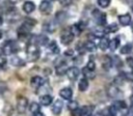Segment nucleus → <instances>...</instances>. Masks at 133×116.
Returning a JSON list of instances; mask_svg holds the SVG:
<instances>
[{
	"label": "nucleus",
	"mask_w": 133,
	"mask_h": 116,
	"mask_svg": "<svg viewBox=\"0 0 133 116\" xmlns=\"http://www.w3.org/2000/svg\"><path fill=\"white\" fill-rule=\"evenodd\" d=\"M19 51V47H18V44L15 41V40H6L2 46H1V52H2V55H11V54H15Z\"/></svg>",
	"instance_id": "nucleus-1"
},
{
	"label": "nucleus",
	"mask_w": 133,
	"mask_h": 116,
	"mask_svg": "<svg viewBox=\"0 0 133 116\" xmlns=\"http://www.w3.org/2000/svg\"><path fill=\"white\" fill-rule=\"evenodd\" d=\"M27 57L29 61H35L39 57V50L36 44L30 42L27 46Z\"/></svg>",
	"instance_id": "nucleus-2"
},
{
	"label": "nucleus",
	"mask_w": 133,
	"mask_h": 116,
	"mask_svg": "<svg viewBox=\"0 0 133 116\" xmlns=\"http://www.w3.org/2000/svg\"><path fill=\"white\" fill-rule=\"evenodd\" d=\"M92 17L96 20V22L99 25H105L107 20H106V15L104 12H101L99 9H94L92 10Z\"/></svg>",
	"instance_id": "nucleus-3"
},
{
	"label": "nucleus",
	"mask_w": 133,
	"mask_h": 116,
	"mask_svg": "<svg viewBox=\"0 0 133 116\" xmlns=\"http://www.w3.org/2000/svg\"><path fill=\"white\" fill-rule=\"evenodd\" d=\"M28 107V99L25 96H19L17 99V110L19 113H24Z\"/></svg>",
	"instance_id": "nucleus-4"
},
{
	"label": "nucleus",
	"mask_w": 133,
	"mask_h": 116,
	"mask_svg": "<svg viewBox=\"0 0 133 116\" xmlns=\"http://www.w3.org/2000/svg\"><path fill=\"white\" fill-rule=\"evenodd\" d=\"M79 74H80V70L77 66H72V67H69L65 75L68 76V78L71 80V81H75L78 79L79 77Z\"/></svg>",
	"instance_id": "nucleus-5"
},
{
	"label": "nucleus",
	"mask_w": 133,
	"mask_h": 116,
	"mask_svg": "<svg viewBox=\"0 0 133 116\" xmlns=\"http://www.w3.org/2000/svg\"><path fill=\"white\" fill-rule=\"evenodd\" d=\"M39 11L43 12L44 15H49L52 10V4L48 0H43L39 4Z\"/></svg>",
	"instance_id": "nucleus-6"
},
{
	"label": "nucleus",
	"mask_w": 133,
	"mask_h": 116,
	"mask_svg": "<svg viewBox=\"0 0 133 116\" xmlns=\"http://www.w3.org/2000/svg\"><path fill=\"white\" fill-rule=\"evenodd\" d=\"M73 39H74V36L71 34L70 31H64V32L61 34V36H60V41H61V44H62V45H65V46L70 45V44L73 41Z\"/></svg>",
	"instance_id": "nucleus-7"
},
{
	"label": "nucleus",
	"mask_w": 133,
	"mask_h": 116,
	"mask_svg": "<svg viewBox=\"0 0 133 116\" xmlns=\"http://www.w3.org/2000/svg\"><path fill=\"white\" fill-rule=\"evenodd\" d=\"M121 90L115 86V85H110L108 88H107V94L112 97V98H117L119 95H121Z\"/></svg>",
	"instance_id": "nucleus-8"
},
{
	"label": "nucleus",
	"mask_w": 133,
	"mask_h": 116,
	"mask_svg": "<svg viewBox=\"0 0 133 116\" xmlns=\"http://www.w3.org/2000/svg\"><path fill=\"white\" fill-rule=\"evenodd\" d=\"M62 107H63V102L61 99H56L52 106V113L54 115H59L62 111Z\"/></svg>",
	"instance_id": "nucleus-9"
},
{
	"label": "nucleus",
	"mask_w": 133,
	"mask_h": 116,
	"mask_svg": "<svg viewBox=\"0 0 133 116\" xmlns=\"http://www.w3.org/2000/svg\"><path fill=\"white\" fill-rule=\"evenodd\" d=\"M59 95L60 97H62L63 99H66V100H70L73 96V91L70 87H64L62 89H60L59 91Z\"/></svg>",
	"instance_id": "nucleus-10"
},
{
	"label": "nucleus",
	"mask_w": 133,
	"mask_h": 116,
	"mask_svg": "<svg viewBox=\"0 0 133 116\" xmlns=\"http://www.w3.org/2000/svg\"><path fill=\"white\" fill-rule=\"evenodd\" d=\"M131 21H132V18L129 13H124V15H121L118 16V22L122 26H128L131 24Z\"/></svg>",
	"instance_id": "nucleus-11"
},
{
	"label": "nucleus",
	"mask_w": 133,
	"mask_h": 116,
	"mask_svg": "<svg viewBox=\"0 0 133 116\" xmlns=\"http://www.w3.org/2000/svg\"><path fill=\"white\" fill-rule=\"evenodd\" d=\"M52 103H53V97L50 94H44L39 97V104L42 106L47 107V106H50Z\"/></svg>",
	"instance_id": "nucleus-12"
},
{
	"label": "nucleus",
	"mask_w": 133,
	"mask_h": 116,
	"mask_svg": "<svg viewBox=\"0 0 133 116\" xmlns=\"http://www.w3.org/2000/svg\"><path fill=\"white\" fill-rule=\"evenodd\" d=\"M34 42L33 44H36V45H41V46H46L47 44H49V38L44 35V34H39L37 36H34Z\"/></svg>",
	"instance_id": "nucleus-13"
},
{
	"label": "nucleus",
	"mask_w": 133,
	"mask_h": 116,
	"mask_svg": "<svg viewBox=\"0 0 133 116\" xmlns=\"http://www.w3.org/2000/svg\"><path fill=\"white\" fill-rule=\"evenodd\" d=\"M68 68H69V67H68V65H66L65 62H61V63H59V64L56 66V68H55L56 75H57V76H63V75H65Z\"/></svg>",
	"instance_id": "nucleus-14"
},
{
	"label": "nucleus",
	"mask_w": 133,
	"mask_h": 116,
	"mask_svg": "<svg viewBox=\"0 0 133 116\" xmlns=\"http://www.w3.org/2000/svg\"><path fill=\"white\" fill-rule=\"evenodd\" d=\"M43 83H44V80H43V78L39 77V76H34V77H32L31 80H30V85H31L32 87H34V88H38L39 86L43 85Z\"/></svg>",
	"instance_id": "nucleus-15"
},
{
	"label": "nucleus",
	"mask_w": 133,
	"mask_h": 116,
	"mask_svg": "<svg viewBox=\"0 0 133 116\" xmlns=\"http://www.w3.org/2000/svg\"><path fill=\"white\" fill-rule=\"evenodd\" d=\"M35 9V4L32 1H26L23 4V10L26 13H31Z\"/></svg>",
	"instance_id": "nucleus-16"
},
{
	"label": "nucleus",
	"mask_w": 133,
	"mask_h": 116,
	"mask_svg": "<svg viewBox=\"0 0 133 116\" xmlns=\"http://www.w3.org/2000/svg\"><path fill=\"white\" fill-rule=\"evenodd\" d=\"M102 66H103L104 69L108 70V69L112 66V59H111V57L105 55V56L103 57V59H102Z\"/></svg>",
	"instance_id": "nucleus-17"
},
{
	"label": "nucleus",
	"mask_w": 133,
	"mask_h": 116,
	"mask_svg": "<svg viewBox=\"0 0 133 116\" xmlns=\"http://www.w3.org/2000/svg\"><path fill=\"white\" fill-rule=\"evenodd\" d=\"M10 64L14 66H23L25 65V61L19 56H12L10 58Z\"/></svg>",
	"instance_id": "nucleus-18"
},
{
	"label": "nucleus",
	"mask_w": 133,
	"mask_h": 116,
	"mask_svg": "<svg viewBox=\"0 0 133 116\" xmlns=\"http://www.w3.org/2000/svg\"><path fill=\"white\" fill-rule=\"evenodd\" d=\"M87 88H88V81H87V79H85V78L80 79V81L78 83V89L81 92H84V91L87 90Z\"/></svg>",
	"instance_id": "nucleus-19"
},
{
	"label": "nucleus",
	"mask_w": 133,
	"mask_h": 116,
	"mask_svg": "<svg viewBox=\"0 0 133 116\" xmlns=\"http://www.w3.org/2000/svg\"><path fill=\"white\" fill-rule=\"evenodd\" d=\"M70 32H71V34L73 36H79L81 34V32H82V29L80 28V26L78 24H74V25L71 26Z\"/></svg>",
	"instance_id": "nucleus-20"
},
{
	"label": "nucleus",
	"mask_w": 133,
	"mask_h": 116,
	"mask_svg": "<svg viewBox=\"0 0 133 116\" xmlns=\"http://www.w3.org/2000/svg\"><path fill=\"white\" fill-rule=\"evenodd\" d=\"M66 18H68V15H66V12H64V11H57V13H56V16H55V20H56V22H57L58 24L63 23V22L66 20Z\"/></svg>",
	"instance_id": "nucleus-21"
},
{
	"label": "nucleus",
	"mask_w": 133,
	"mask_h": 116,
	"mask_svg": "<svg viewBox=\"0 0 133 116\" xmlns=\"http://www.w3.org/2000/svg\"><path fill=\"white\" fill-rule=\"evenodd\" d=\"M108 46H109V39L106 38L105 36L101 37L100 38V41H99V48L102 50V51H105L108 49Z\"/></svg>",
	"instance_id": "nucleus-22"
},
{
	"label": "nucleus",
	"mask_w": 133,
	"mask_h": 116,
	"mask_svg": "<svg viewBox=\"0 0 133 116\" xmlns=\"http://www.w3.org/2000/svg\"><path fill=\"white\" fill-rule=\"evenodd\" d=\"M119 46V38L118 37H115L111 40H109V46L108 48L110 49V51H115Z\"/></svg>",
	"instance_id": "nucleus-23"
},
{
	"label": "nucleus",
	"mask_w": 133,
	"mask_h": 116,
	"mask_svg": "<svg viewBox=\"0 0 133 116\" xmlns=\"http://www.w3.org/2000/svg\"><path fill=\"white\" fill-rule=\"evenodd\" d=\"M49 50H50V52L51 53H53V54H59V47L57 46V42L55 41V40H52L50 44H49Z\"/></svg>",
	"instance_id": "nucleus-24"
},
{
	"label": "nucleus",
	"mask_w": 133,
	"mask_h": 116,
	"mask_svg": "<svg viewBox=\"0 0 133 116\" xmlns=\"http://www.w3.org/2000/svg\"><path fill=\"white\" fill-rule=\"evenodd\" d=\"M84 49L86 51H88V52H95L97 47H96V45L91 40H87V41L84 42Z\"/></svg>",
	"instance_id": "nucleus-25"
},
{
	"label": "nucleus",
	"mask_w": 133,
	"mask_h": 116,
	"mask_svg": "<svg viewBox=\"0 0 133 116\" xmlns=\"http://www.w3.org/2000/svg\"><path fill=\"white\" fill-rule=\"evenodd\" d=\"M113 106L117 109V111L127 109V104L125 103V100H122V99H117V100H115V103L113 104Z\"/></svg>",
	"instance_id": "nucleus-26"
},
{
	"label": "nucleus",
	"mask_w": 133,
	"mask_h": 116,
	"mask_svg": "<svg viewBox=\"0 0 133 116\" xmlns=\"http://www.w3.org/2000/svg\"><path fill=\"white\" fill-rule=\"evenodd\" d=\"M29 110H30V112H31L32 114H35V113L39 112L41 106H39V104H37V103H35V102H32V103L29 105Z\"/></svg>",
	"instance_id": "nucleus-27"
},
{
	"label": "nucleus",
	"mask_w": 133,
	"mask_h": 116,
	"mask_svg": "<svg viewBox=\"0 0 133 116\" xmlns=\"http://www.w3.org/2000/svg\"><path fill=\"white\" fill-rule=\"evenodd\" d=\"M117 30H118V25H117L116 23H112V24H109V25L106 27L105 33H106V32L112 33V32H116Z\"/></svg>",
	"instance_id": "nucleus-28"
},
{
	"label": "nucleus",
	"mask_w": 133,
	"mask_h": 116,
	"mask_svg": "<svg viewBox=\"0 0 133 116\" xmlns=\"http://www.w3.org/2000/svg\"><path fill=\"white\" fill-rule=\"evenodd\" d=\"M132 52V45L127 44L121 48V54H130Z\"/></svg>",
	"instance_id": "nucleus-29"
},
{
	"label": "nucleus",
	"mask_w": 133,
	"mask_h": 116,
	"mask_svg": "<svg viewBox=\"0 0 133 116\" xmlns=\"http://www.w3.org/2000/svg\"><path fill=\"white\" fill-rule=\"evenodd\" d=\"M92 109H94L92 106H84L83 108H81L83 116H89L91 114V112H92Z\"/></svg>",
	"instance_id": "nucleus-30"
},
{
	"label": "nucleus",
	"mask_w": 133,
	"mask_h": 116,
	"mask_svg": "<svg viewBox=\"0 0 133 116\" xmlns=\"http://www.w3.org/2000/svg\"><path fill=\"white\" fill-rule=\"evenodd\" d=\"M82 72H83V76H84V78H85V79H94V78H95L94 71H91V70L87 69L86 67H84V68H83Z\"/></svg>",
	"instance_id": "nucleus-31"
},
{
	"label": "nucleus",
	"mask_w": 133,
	"mask_h": 116,
	"mask_svg": "<svg viewBox=\"0 0 133 116\" xmlns=\"http://www.w3.org/2000/svg\"><path fill=\"white\" fill-rule=\"evenodd\" d=\"M111 0H98V5L102 8H106L109 6Z\"/></svg>",
	"instance_id": "nucleus-32"
},
{
	"label": "nucleus",
	"mask_w": 133,
	"mask_h": 116,
	"mask_svg": "<svg viewBox=\"0 0 133 116\" xmlns=\"http://www.w3.org/2000/svg\"><path fill=\"white\" fill-rule=\"evenodd\" d=\"M114 63V65L116 66V67H121L122 65H123V61L121 60V58L118 57V56H114L113 57V60H112V64Z\"/></svg>",
	"instance_id": "nucleus-33"
},
{
	"label": "nucleus",
	"mask_w": 133,
	"mask_h": 116,
	"mask_svg": "<svg viewBox=\"0 0 133 116\" xmlns=\"http://www.w3.org/2000/svg\"><path fill=\"white\" fill-rule=\"evenodd\" d=\"M44 28H45V29H46L48 32H53V31L55 30V27H54L53 23H51V22L46 23V24L44 25Z\"/></svg>",
	"instance_id": "nucleus-34"
},
{
	"label": "nucleus",
	"mask_w": 133,
	"mask_h": 116,
	"mask_svg": "<svg viewBox=\"0 0 133 116\" xmlns=\"http://www.w3.org/2000/svg\"><path fill=\"white\" fill-rule=\"evenodd\" d=\"M87 69H89V70H91V71H94L95 69H96V63H95V61L94 60H89L88 62H87V64H86V66H85Z\"/></svg>",
	"instance_id": "nucleus-35"
},
{
	"label": "nucleus",
	"mask_w": 133,
	"mask_h": 116,
	"mask_svg": "<svg viewBox=\"0 0 133 116\" xmlns=\"http://www.w3.org/2000/svg\"><path fill=\"white\" fill-rule=\"evenodd\" d=\"M71 114H72V116H83L81 108H76V109L72 110L71 111Z\"/></svg>",
	"instance_id": "nucleus-36"
},
{
	"label": "nucleus",
	"mask_w": 133,
	"mask_h": 116,
	"mask_svg": "<svg viewBox=\"0 0 133 116\" xmlns=\"http://www.w3.org/2000/svg\"><path fill=\"white\" fill-rule=\"evenodd\" d=\"M68 108L72 111V110L78 108V103H77L76 100H71V99H70V102H69V104H68Z\"/></svg>",
	"instance_id": "nucleus-37"
},
{
	"label": "nucleus",
	"mask_w": 133,
	"mask_h": 116,
	"mask_svg": "<svg viewBox=\"0 0 133 116\" xmlns=\"http://www.w3.org/2000/svg\"><path fill=\"white\" fill-rule=\"evenodd\" d=\"M122 78L123 79H126L128 81H132L133 82V72H125V74H122Z\"/></svg>",
	"instance_id": "nucleus-38"
},
{
	"label": "nucleus",
	"mask_w": 133,
	"mask_h": 116,
	"mask_svg": "<svg viewBox=\"0 0 133 116\" xmlns=\"http://www.w3.org/2000/svg\"><path fill=\"white\" fill-rule=\"evenodd\" d=\"M94 35L96 36V37H103L104 35H105V31H103V30H96V31H94Z\"/></svg>",
	"instance_id": "nucleus-39"
},
{
	"label": "nucleus",
	"mask_w": 133,
	"mask_h": 116,
	"mask_svg": "<svg viewBox=\"0 0 133 116\" xmlns=\"http://www.w3.org/2000/svg\"><path fill=\"white\" fill-rule=\"evenodd\" d=\"M6 90V83L3 81H0V95L3 94Z\"/></svg>",
	"instance_id": "nucleus-40"
},
{
	"label": "nucleus",
	"mask_w": 133,
	"mask_h": 116,
	"mask_svg": "<svg viewBox=\"0 0 133 116\" xmlns=\"http://www.w3.org/2000/svg\"><path fill=\"white\" fill-rule=\"evenodd\" d=\"M126 62H127V64H128L129 67L133 68V57H128L126 59Z\"/></svg>",
	"instance_id": "nucleus-41"
},
{
	"label": "nucleus",
	"mask_w": 133,
	"mask_h": 116,
	"mask_svg": "<svg viewBox=\"0 0 133 116\" xmlns=\"http://www.w3.org/2000/svg\"><path fill=\"white\" fill-rule=\"evenodd\" d=\"M59 2L62 6H69L72 3V0H59Z\"/></svg>",
	"instance_id": "nucleus-42"
},
{
	"label": "nucleus",
	"mask_w": 133,
	"mask_h": 116,
	"mask_svg": "<svg viewBox=\"0 0 133 116\" xmlns=\"http://www.w3.org/2000/svg\"><path fill=\"white\" fill-rule=\"evenodd\" d=\"M5 62H6V60H5L4 56L2 55V53H0V66H3L5 64Z\"/></svg>",
	"instance_id": "nucleus-43"
},
{
	"label": "nucleus",
	"mask_w": 133,
	"mask_h": 116,
	"mask_svg": "<svg viewBox=\"0 0 133 116\" xmlns=\"http://www.w3.org/2000/svg\"><path fill=\"white\" fill-rule=\"evenodd\" d=\"M73 54H74L73 50H68V51H65V52H64V55H65V56H72Z\"/></svg>",
	"instance_id": "nucleus-44"
},
{
	"label": "nucleus",
	"mask_w": 133,
	"mask_h": 116,
	"mask_svg": "<svg viewBox=\"0 0 133 116\" xmlns=\"http://www.w3.org/2000/svg\"><path fill=\"white\" fill-rule=\"evenodd\" d=\"M33 116H45L43 113H41V112H37V113H35V114H33Z\"/></svg>",
	"instance_id": "nucleus-45"
},
{
	"label": "nucleus",
	"mask_w": 133,
	"mask_h": 116,
	"mask_svg": "<svg viewBox=\"0 0 133 116\" xmlns=\"http://www.w3.org/2000/svg\"><path fill=\"white\" fill-rule=\"evenodd\" d=\"M2 24H3V19H2L1 17H0V26H1Z\"/></svg>",
	"instance_id": "nucleus-46"
},
{
	"label": "nucleus",
	"mask_w": 133,
	"mask_h": 116,
	"mask_svg": "<svg viewBox=\"0 0 133 116\" xmlns=\"http://www.w3.org/2000/svg\"><path fill=\"white\" fill-rule=\"evenodd\" d=\"M94 116H104L103 114H100V113H98V114H96V115H94Z\"/></svg>",
	"instance_id": "nucleus-47"
},
{
	"label": "nucleus",
	"mask_w": 133,
	"mask_h": 116,
	"mask_svg": "<svg viewBox=\"0 0 133 116\" xmlns=\"http://www.w3.org/2000/svg\"><path fill=\"white\" fill-rule=\"evenodd\" d=\"M131 28H132V31H133V21H131Z\"/></svg>",
	"instance_id": "nucleus-48"
},
{
	"label": "nucleus",
	"mask_w": 133,
	"mask_h": 116,
	"mask_svg": "<svg viewBox=\"0 0 133 116\" xmlns=\"http://www.w3.org/2000/svg\"><path fill=\"white\" fill-rule=\"evenodd\" d=\"M1 37H2V32L0 31V38H1Z\"/></svg>",
	"instance_id": "nucleus-49"
},
{
	"label": "nucleus",
	"mask_w": 133,
	"mask_h": 116,
	"mask_svg": "<svg viewBox=\"0 0 133 116\" xmlns=\"http://www.w3.org/2000/svg\"><path fill=\"white\" fill-rule=\"evenodd\" d=\"M132 92H133V88H132Z\"/></svg>",
	"instance_id": "nucleus-50"
},
{
	"label": "nucleus",
	"mask_w": 133,
	"mask_h": 116,
	"mask_svg": "<svg viewBox=\"0 0 133 116\" xmlns=\"http://www.w3.org/2000/svg\"><path fill=\"white\" fill-rule=\"evenodd\" d=\"M132 9H133V7H132Z\"/></svg>",
	"instance_id": "nucleus-51"
},
{
	"label": "nucleus",
	"mask_w": 133,
	"mask_h": 116,
	"mask_svg": "<svg viewBox=\"0 0 133 116\" xmlns=\"http://www.w3.org/2000/svg\"><path fill=\"white\" fill-rule=\"evenodd\" d=\"M54 1H55V0H54Z\"/></svg>",
	"instance_id": "nucleus-52"
}]
</instances>
